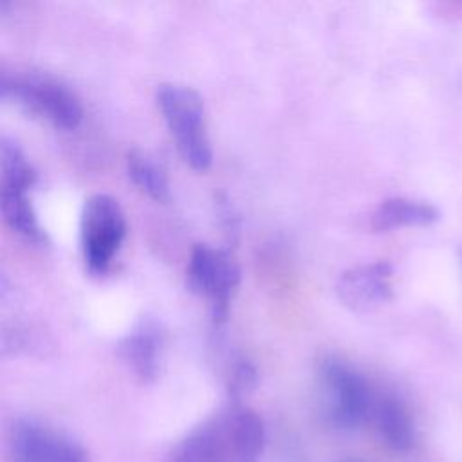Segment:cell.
<instances>
[{"label": "cell", "mask_w": 462, "mask_h": 462, "mask_svg": "<svg viewBox=\"0 0 462 462\" xmlns=\"http://www.w3.org/2000/svg\"><path fill=\"white\" fill-rule=\"evenodd\" d=\"M263 449L262 417L242 402H227L184 433L166 462H260Z\"/></svg>", "instance_id": "obj_1"}, {"label": "cell", "mask_w": 462, "mask_h": 462, "mask_svg": "<svg viewBox=\"0 0 462 462\" xmlns=\"http://www.w3.org/2000/svg\"><path fill=\"white\" fill-rule=\"evenodd\" d=\"M323 413L328 424L341 431L368 424L375 388L350 363L337 356H323L316 366Z\"/></svg>", "instance_id": "obj_2"}, {"label": "cell", "mask_w": 462, "mask_h": 462, "mask_svg": "<svg viewBox=\"0 0 462 462\" xmlns=\"http://www.w3.org/2000/svg\"><path fill=\"white\" fill-rule=\"evenodd\" d=\"M155 99L180 157L191 168L206 170L213 152L200 94L188 85L170 81L157 85Z\"/></svg>", "instance_id": "obj_3"}, {"label": "cell", "mask_w": 462, "mask_h": 462, "mask_svg": "<svg viewBox=\"0 0 462 462\" xmlns=\"http://www.w3.org/2000/svg\"><path fill=\"white\" fill-rule=\"evenodd\" d=\"M2 96L14 101L27 114L45 119L56 128L72 130L83 117L79 97L61 81L47 76H4Z\"/></svg>", "instance_id": "obj_4"}, {"label": "cell", "mask_w": 462, "mask_h": 462, "mask_svg": "<svg viewBox=\"0 0 462 462\" xmlns=\"http://www.w3.org/2000/svg\"><path fill=\"white\" fill-rule=\"evenodd\" d=\"M126 220L119 202L106 193L90 195L79 217V244L87 269L105 274L125 238Z\"/></svg>", "instance_id": "obj_5"}, {"label": "cell", "mask_w": 462, "mask_h": 462, "mask_svg": "<svg viewBox=\"0 0 462 462\" xmlns=\"http://www.w3.org/2000/svg\"><path fill=\"white\" fill-rule=\"evenodd\" d=\"M188 287L209 301L215 327L226 321L231 296L240 283V267L235 258L218 247L197 244L186 267Z\"/></svg>", "instance_id": "obj_6"}, {"label": "cell", "mask_w": 462, "mask_h": 462, "mask_svg": "<svg viewBox=\"0 0 462 462\" xmlns=\"http://www.w3.org/2000/svg\"><path fill=\"white\" fill-rule=\"evenodd\" d=\"M9 458L11 462H88V455L78 440L32 417L13 422Z\"/></svg>", "instance_id": "obj_7"}, {"label": "cell", "mask_w": 462, "mask_h": 462, "mask_svg": "<svg viewBox=\"0 0 462 462\" xmlns=\"http://www.w3.org/2000/svg\"><path fill=\"white\" fill-rule=\"evenodd\" d=\"M393 267L388 262L359 263L341 273L336 282L339 301L357 312L372 310L392 298Z\"/></svg>", "instance_id": "obj_8"}, {"label": "cell", "mask_w": 462, "mask_h": 462, "mask_svg": "<svg viewBox=\"0 0 462 462\" xmlns=\"http://www.w3.org/2000/svg\"><path fill=\"white\" fill-rule=\"evenodd\" d=\"M164 345L161 323L144 316L117 341L116 350L141 383H153L161 374Z\"/></svg>", "instance_id": "obj_9"}, {"label": "cell", "mask_w": 462, "mask_h": 462, "mask_svg": "<svg viewBox=\"0 0 462 462\" xmlns=\"http://www.w3.org/2000/svg\"><path fill=\"white\" fill-rule=\"evenodd\" d=\"M368 426L395 453H408L415 444V422L406 402L392 392H375Z\"/></svg>", "instance_id": "obj_10"}, {"label": "cell", "mask_w": 462, "mask_h": 462, "mask_svg": "<svg viewBox=\"0 0 462 462\" xmlns=\"http://www.w3.org/2000/svg\"><path fill=\"white\" fill-rule=\"evenodd\" d=\"M439 217V209L426 200L410 197H388L381 200L370 213V227L374 231L424 227L435 224Z\"/></svg>", "instance_id": "obj_11"}, {"label": "cell", "mask_w": 462, "mask_h": 462, "mask_svg": "<svg viewBox=\"0 0 462 462\" xmlns=\"http://www.w3.org/2000/svg\"><path fill=\"white\" fill-rule=\"evenodd\" d=\"M2 215L5 224L14 229L23 238L34 244H45L47 235L38 222L27 189H14V188H2L0 193Z\"/></svg>", "instance_id": "obj_12"}, {"label": "cell", "mask_w": 462, "mask_h": 462, "mask_svg": "<svg viewBox=\"0 0 462 462\" xmlns=\"http://www.w3.org/2000/svg\"><path fill=\"white\" fill-rule=\"evenodd\" d=\"M128 177L152 199L164 202L170 199V184L164 168L148 152L132 148L125 157Z\"/></svg>", "instance_id": "obj_13"}, {"label": "cell", "mask_w": 462, "mask_h": 462, "mask_svg": "<svg viewBox=\"0 0 462 462\" xmlns=\"http://www.w3.org/2000/svg\"><path fill=\"white\" fill-rule=\"evenodd\" d=\"M0 188L29 191L36 182V171L32 170L29 159L25 157L22 148L7 135H2L0 139Z\"/></svg>", "instance_id": "obj_14"}, {"label": "cell", "mask_w": 462, "mask_h": 462, "mask_svg": "<svg viewBox=\"0 0 462 462\" xmlns=\"http://www.w3.org/2000/svg\"><path fill=\"white\" fill-rule=\"evenodd\" d=\"M258 384V370L249 359H238L227 372L226 390L229 402H242Z\"/></svg>", "instance_id": "obj_15"}, {"label": "cell", "mask_w": 462, "mask_h": 462, "mask_svg": "<svg viewBox=\"0 0 462 462\" xmlns=\"http://www.w3.org/2000/svg\"><path fill=\"white\" fill-rule=\"evenodd\" d=\"M218 215L222 217V222H224V227H226V233L231 235V233H236V217H235V211L231 208V204L226 200V199H218Z\"/></svg>", "instance_id": "obj_16"}, {"label": "cell", "mask_w": 462, "mask_h": 462, "mask_svg": "<svg viewBox=\"0 0 462 462\" xmlns=\"http://www.w3.org/2000/svg\"><path fill=\"white\" fill-rule=\"evenodd\" d=\"M343 462H357V460H343Z\"/></svg>", "instance_id": "obj_17"}]
</instances>
